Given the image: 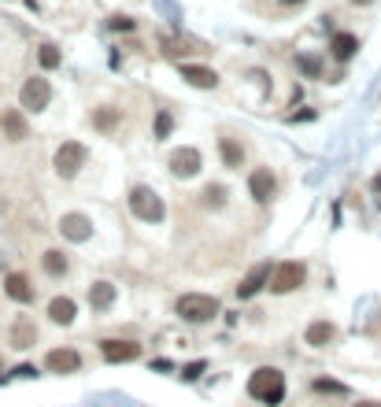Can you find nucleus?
<instances>
[{"instance_id":"obj_29","label":"nucleus","mask_w":381,"mask_h":407,"mask_svg":"<svg viewBox=\"0 0 381 407\" xmlns=\"http://www.w3.org/2000/svg\"><path fill=\"white\" fill-rule=\"evenodd\" d=\"M204 370H207V363H204V360H196V363H186V367H181V382H196V378H200Z\"/></svg>"},{"instance_id":"obj_18","label":"nucleus","mask_w":381,"mask_h":407,"mask_svg":"<svg viewBox=\"0 0 381 407\" xmlns=\"http://www.w3.org/2000/svg\"><path fill=\"white\" fill-rule=\"evenodd\" d=\"M89 122H93V130H96V134L115 137V130L123 126V111H119V108H111V104H104V108H93Z\"/></svg>"},{"instance_id":"obj_1","label":"nucleus","mask_w":381,"mask_h":407,"mask_svg":"<svg viewBox=\"0 0 381 407\" xmlns=\"http://www.w3.org/2000/svg\"><path fill=\"white\" fill-rule=\"evenodd\" d=\"M248 396L263 407H281L285 400V374L278 367H259L248 374Z\"/></svg>"},{"instance_id":"obj_27","label":"nucleus","mask_w":381,"mask_h":407,"mask_svg":"<svg viewBox=\"0 0 381 407\" xmlns=\"http://www.w3.org/2000/svg\"><path fill=\"white\" fill-rule=\"evenodd\" d=\"M296 67H300L307 78H322V59L319 56H296Z\"/></svg>"},{"instance_id":"obj_17","label":"nucleus","mask_w":381,"mask_h":407,"mask_svg":"<svg viewBox=\"0 0 381 407\" xmlns=\"http://www.w3.org/2000/svg\"><path fill=\"white\" fill-rule=\"evenodd\" d=\"M334 340H337V326L329 319H314L304 330V345H311V348H329Z\"/></svg>"},{"instance_id":"obj_15","label":"nucleus","mask_w":381,"mask_h":407,"mask_svg":"<svg viewBox=\"0 0 381 407\" xmlns=\"http://www.w3.org/2000/svg\"><path fill=\"white\" fill-rule=\"evenodd\" d=\"M178 74L186 78L193 89H215L219 86V74L211 67H204V63H178Z\"/></svg>"},{"instance_id":"obj_6","label":"nucleus","mask_w":381,"mask_h":407,"mask_svg":"<svg viewBox=\"0 0 381 407\" xmlns=\"http://www.w3.org/2000/svg\"><path fill=\"white\" fill-rule=\"evenodd\" d=\"M48 104H52V86H48V78H41V74L26 78L23 89H19V108L38 115V111H45Z\"/></svg>"},{"instance_id":"obj_28","label":"nucleus","mask_w":381,"mask_h":407,"mask_svg":"<svg viewBox=\"0 0 381 407\" xmlns=\"http://www.w3.org/2000/svg\"><path fill=\"white\" fill-rule=\"evenodd\" d=\"M311 389H314V393H334V396H344V393H348V385H341V382H329V378H319V382H314Z\"/></svg>"},{"instance_id":"obj_16","label":"nucleus","mask_w":381,"mask_h":407,"mask_svg":"<svg viewBox=\"0 0 381 407\" xmlns=\"http://www.w3.org/2000/svg\"><path fill=\"white\" fill-rule=\"evenodd\" d=\"M45 367L52 374H78L81 370V355L74 348H52L45 355Z\"/></svg>"},{"instance_id":"obj_13","label":"nucleus","mask_w":381,"mask_h":407,"mask_svg":"<svg viewBox=\"0 0 381 407\" xmlns=\"http://www.w3.org/2000/svg\"><path fill=\"white\" fill-rule=\"evenodd\" d=\"M4 297L15 300V304H34L38 289H34V282H30L23 270H11V274H4Z\"/></svg>"},{"instance_id":"obj_32","label":"nucleus","mask_w":381,"mask_h":407,"mask_svg":"<svg viewBox=\"0 0 381 407\" xmlns=\"http://www.w3.org/2000/svg\"><path fill=\"white\" fill-rule=\"evenodd\" d=\"M370 189H374L377 197H381V174H374V182H370Z\"/></svg>"},{"instance_id":"obj_11","label":"nucleus","mask_w":381,"mask_h":407,"mask_svg":"<svg viewBox=\"0 0 381 407\" xmlns=\"http://www.w3.org/2000/svg\"><path fill=\"white\" fill-rule=\"evenodd\" d=\"M0 134H4L8 141H26L30 137V122H26V111L23 108H4L0 111Z\"/></svg>"},{"instance_id":"obj_31","label":"nucleus","mask_w":381,"mask_h":407,"mask_svg":"<svg viewBox=\"0 0 381 407\" xmlns=\"http://www.w3.org/2000/svg\"><path fill=\"white\" fill-rule=\"evenodd\" d=\"M15 378H38V367H19V370H15Z\"/></svg>"},{"instance_id":"obj_34","label":"nucleus","mask_w":381,"mask_h":407,"mask_svg":"<svg viewBox=\"0 0 381 407\" xmlns=\"http://www.w3.org/2000/svg\"><path fill=\"white\" fill-rule=\"evenodd\" d=\"M356 407H381V403H370V400H363V403H356Z\"/></svg>"},{"instance_id":"obj_14","label":"nucleus","mask_w":381,"mask_h":407,"mask_svg":"<svg viewBox=\"0 0 381 407\" xmlns=\"http://www.w3.org/2000/svg\"><path fill=\"white\" fill-rule=\"evenodd\" d=\"M8 340H11V348H19V352L34 348V345H38V322L30 319V315L15 319V322H11V330H8Z\"/></svg>"},{"instance_id":"obj_9","label":"nucleus","mask_w":381,"mask_h":407,"mask_svg":"<svg viewBox=\"0 0 381 407\" xmlns=\"http://www.w3.org/2000/svg\"><path fill=\"white\" fill-rule=\"evenodd\" d=\"M101 355H104V363H134V360H141V345L137 340L108 337V340H101Z\"/></svg>"},{"instance_id":"obj_3","label":"nucleus","mask_w":381,"mask_h":407,"mask_svg":"<svg viewBox=\"0 0 381 407\" xmlns=\"http://www.w3.org/2000/svg\"><path fill=\"white\" fill-rule=\"evenodd\" d=\"M130 211H134V219L148 222V226H156L167 219V207H163V197L152 189V185H134L130 189V197H126Z\"/></svg>"},{"instance_id":"obj_21","label":"nucleus","mask_w":381,"mask_h":407,"mask_svg":"<svg viewBox=\"0 0 381 407\" xmlns=\"http://www.w3.org/2000/svg\"><path fill=\"white\" fill-rule=\"evenodd\" d=\"M219 159L226 171H241L244 167V144L237 137H219Z\"/></svg>"},{"instance_id":"obj_8","label":"nucleus","mask_w":381,"mask_h":407,"mask_svg":"<svg viewBox=\"0 0 381 407\" xmlns=\"http://www.w3.org/2000/svg\"><path fill=\"white\" fill-rule=\"evenodd\" d=\"M274 193H278V178L271 167H256L252 174H248V197H252L256 204L267 207L274 200Z\"/></svg>"},{"instance_id":"obj_22","label":"nucleus","mask_w":381,"mask_h":407,"mask_svg":"<svg viewBox=\"0 0 381 407\" xmlns=\"http://www.w3.org/2000/svg\"><path fill=\"white\" fill-rule=\"evenodd\" d=\"M359 52V38L356 34H334L329 38V56H334L337 63H348Z\"/></svg>"},{"instance_id":"obj_33","label":"nucleus","mask_w":381,"mask_h":407,"mask_svg":"<svg viewBox=\"0 0 381 407\" xmlns=\"http://www.w3.org/2000/svg\"><path fill=\"white\" fill-rule=\"evenodd\" d=\"M278 4H285V8H292V4H304V0H278Z\"/></svg>"},{"instance_id":"obj_12","label":"nucleus","mask_w":381,"mask_h":407,"mask_svg":"<svg viewBox=\"0 0 381 407\" xmlns=\"http://www.w3.org/2000/svg\"><path fill=\"white\" fill-rule=\"evenodd\" d=\"M271 270H274L271 263H256V267H252V270H248L244 278H241V285H237V297H241V300H252V297H259V292L271 285Z\"/></svg>"},{"instance_id":"obj_19","label":"nucleus","mask_w":381,"mask_h":407,"mask_svg":"<svg viewBox=\"0 0 381 407\" xmlns=\"http://www.w3.org/2000/svg\"><path fill=\"white\" fill-rule=\"evenodd\" d=\"M74 319H78V304L71 297H52V300H48V322L74 326Z\"/></svg>"},{"instance_id":"obj_5","label":"nucleus","mask_w":381,"mask_h":407,"mask_svg":"<svg viewBox=\"0 0 381 407\" xmlns=\"http://www.w3.org/2000/svg\"><path fill=\"white\" fill-rule=\"evenodd\" d=\"M86 163H89V149H86L81 141H63L59 149H56V156H52L56 174L67 178V182H71V178H74L81 167H86Z\"/></svg>"},{"instance_id":"obj_10","label":"nucleus","mask_w":381,"mask_h":407,"mask_svg":"<svg viewBox=\"0 0 381 407\" xmlns=\"http://www.w3.org/2000/svg\"><path fill=\"white\" fill-rule=\"evenodd\" d=\"M59 234L67 237L71 244H86L93 237V219L81 215V211H67V215L59 219Z\"/></svg>"},{"instance_id":"obj_24","label":"nucleus","mask_w":381,"mask_h":407,"mask_svg":"<svg viewBox=\"0 0 381 407\" xmlns=\"http://www.w3.org/2000/svg\"><path fill=\"white\" fill-rule=\"evenodd\" d=\"M226 185H219V182H211V185H204V193H200V204L207 207V211H222L226 207Z\"/></svg>"},{"instance_id":"obj_25","label":"nucleus","mask_w":381,"mask_h":407,"mask_svg":"<svg viewBox=\"0 0 381 407\" xmlns=\"http://www.w3.org/2000/svg\"><path fill=\"white\" fill-rule=\"evenodd\" d=\"M38 63H41L45 71H56L59 63H63V56H59V48H56V45H41V48H38Z\"/></svg>"},{"instance_id":"obj_20","label":"nucleus","mask_w":381,"mask_h":407,"mask_svg":"<svg viewBox=\"0 0 381 407\" xmlns=\"http://www.w3.org/2000/svg\"><path fill=\"white\" fill-rule=\"evenodd\" d=\"M41 270L48 274V278H67V270H71V259L63 248H45L41 252Z\"/></svg>"},{"instance_id":"obj_23","label":"nucleus","mask_w":381,"mask_h":407,"mask_svg":"<svg viewBox=\"0 0 381 407\" xmlns=\"http://www.w3.org/2000/svg\"><path fill=\"white\" fill-rule=\"evenodd\" d=\"M115 297H119V289H115L111 282H93L89 285V307L93 311H108V307L115 304Z\"/></svg>"},{"instance_id":"obj_26","label":"nucleus","mask_w":381,"mask_h":407,"mask_svg":"<svg viewBox=\"0 0 381 407\" xmlns=\"http://www.w3.org/2000/svg\"><path fill=\"white\" fill-rule=\"evenodd\" d=\"M171 130H174V119H171V111H156V130H152V137L163 141V137H171Z\"/></svg>"},{"instance_id":"obj_4","label":"nucleus","mask_w":381,"mask_h":407,"mask_svg":"<svg viewBox=\"0 0 381 407\" xmlns=\"http://www.w3.org/2000/svg\"><path fill=\"white\" fill-rule=\"evenodd\" d=\"M307 282V267L304 263H296V259H285V263H278L274 270H271V292L274 297H289V292H296Z\"/></svg>"},{"instance_id":"obj_7","label":"nucleus","mask_w":381,"mask_h":407,"mask_svg":"<svg viewBox=\"0 0 381 407\" xmlns=\"http://www.w3.org/2000/svg\"><path fill=\"white\" fill-rule=\"evenodd\" d=\"M167 167H171V174H174V178L189 182V178L200 174L204 156H200V149H193V144H181V149H174V152L167 156Z\"/></svg>"},{"instance_id":"obj_30","label":"nucleus","mask_w":381,"mask_h":407,"mask_svg":"<svg viewBox=\"0 0 381 407\" xmlns=\"http://www.w3.org/2000/svg\"><path fill=\"white\" fill-rule=\"evenodd\" d=\"M137 23L134 19H130V15H115V19H111V30H134Z\"/></svg>"},{"instance_id":"obj_2","label":"nucleus","mask_w":381,"mask_h":407,"mask_svg":"<svg viewBox=\"0 0 381 407\" xmlns=\"http://www.w3.org/2000/svg\"><path fill=\"white\" fill-rule=\"evenodd\" d=\"M174 311H178L181 322H189V326H207L211 319L222 315V304L215 297H207V292H181Z\"/></svg>"},{"instance_id":"obj_35","label":"nucleus","mask_w":381,"mask_h":407,"mask_svg":"<svg viewBox=\"0 0 381 407\" xmlns=\"http://www.w3.org/2000/svg\"><path fill=\"white\" fill-rule=\"evenodd\" d=\"M352 4H370V0H352Z\"/></svg>"}]
</instances>
